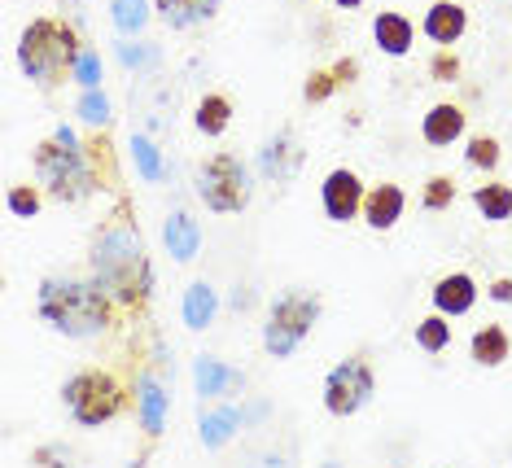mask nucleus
<instances>
[{"instance_id":"f8f14e48","label":"nucleus","mask_w":512,"mask_h":468,"mask_svg":"<svg viewBox=\"0 0 512 468\" xmlns=\"http://www.w3.org/2000/svg\"><path fill=\"white\" fill-rule=\"evenodd\" d=\"M464 127H469L464 105L438 101V105H429V114L421 119V140L425 145H434V149H447V145H456V140L464 136Z\"/></svg>"},{"instance_id":"c9c22d12","label":"nucleus","mask_w":512,"mask_h":468,"mask_svg":"<svg viewBox=\"0 0 512 468\" xmlns=\"http://www.w3.org/2000/svg\"><path fill=\"white\" fill-rule=\"evenodd\" d=\"M486 294H491V302H512V280L508 276H499L491 289H486Z\"/></svg>"},{"instance_id":"ddd939ff","label":"nucleus","mask_w":512,"mask_h":468,"mask_svg":"<svg viewBox=\"0 0 512 468\" xmlns=\"http://www.w3.org/2000/svg\"><path fill=\"white\" fill-rule=\"evenodd\" d=\"M193 381H197V394H202V399H232V394L246 390V377H241L237 368L211 359V355H202L193 364Z\"/></svg>"},{"instance_id":"a211bd4d","label":"nucleus","mask_w":512,"mask_h":468,"mask_svg":"<svg viewBox=\"0 0 512 468\" xmlns=\"http://www.w3.org/2000/svg\"><path fill=\"white\" fill-rule=\"evenodd\" d=\"M162 241H167V250L176 254L180 263H193L197 250H202V228H197V219L176 210V215L167 219V228H162Z\"/></svg>"},{"instance_id":"c756f323","label":"nucleus","mask_w":512,"mask_h":468,"mask_svg":"<svg viewBox=\"0 0 512 468\" xmlns=\"http://www.w3.org/2000/svg\"><path fill=\"white\" fill-rule=\"evenodd\" d=\"M460 75H464V66H460L456 49H438L429 57V79H434V84H456Z\"/></svg>"},{"instance_id":"f3484780","label":"nucleus","mask_w":512,"mask_h":468,"mask_svg":"<svg viewBox=\"0 0 512 468\" xmlns=\"http://www.w3.org/2000/svg\"><path fill=\"white\" fill-rule=\"evenodd\" d=\"M298 162H302V149H294V140H289V132L281 136H272L263 145V154H259V171L267 175V180H289V175L298 171Z\"/></svg>"},{"instance_id":"aec40b11","label":"nucleus","mask_w":512,"mask_h":468,"mask_svg":"<svg viewBox=\"0 0 512 468\" xmlns=\"http://www.w3.org/2000/svg\"><path fill=\"white\" fill-rule=\"evenodd\" d=\"M193 123H197V132L202 136H224L228 123H232V101L224 97V92H206V97L197 101Z\"/></svg>"},{"instance_id":"2f4dec72","label":"nucleus","mask_w":512,"mask_h":468,"mask_svg":"<svg viewBox=\"0 0 512 468\" xmlns=\"http://www.w3.org/2000/svg\"><path fill=\"white\" fill-rule=\"evenodd\" d=\"M132 154H136V167H141L145 180L158 184V180H162V158H158V149L149 145L145 136H136V140H132Z\"/></svg>"},{"instance_id":"bb28decb","label":"nucleus","mask_w":512,"mask_h":468,"mask_svg":"<svg viewBox=\"0 0 512 468\" xmlns=\"http://www.w3.org/2000/svg\"><path fill=\"white\" fill-rule=\"evenodd\" d=\"M40 206H44L40 184H14V189L5 193V210L9 215H18V219H36Z\"/></svg>"},{"instance_id":"412c9836","label":"nucleus","mask_w":512,"mask_h":468,"mask_svg":"<svg viewBox=\"0 0 512 468\" xmlns=\"http://www.w3.org/2000/svg\"><path fill=\"white\" fill-rule=\"evenodd\" d=\"M215 289L206 285V280H197V285H189V294H184V324H189L193 333H202V329H211V320H215Z\"/></svg>"},{"instance_id":"7c9ffc66","label":"nucleus","mask_w":512,"mask_h":468,"mask_svg":"<svg viewBox=\"0 0 512 468\" xmlns=\"http://www.w3.org/2000/svg\"><path fill=\"white\" fill-rule=\"evenodd\" d=\"M79 119L88 127H106L110 123V101L101 97L97 88H84V97H79Z\"/></svg>"},{"instance_id":"4be33fe9","label":"nucleus","mask_w":512,"mask_h":468,"mask_svg":"<svg viewBox=\"0 0 512 468\" xmlns=\"http://www.w3.org/2000/svg\"><path fill=\"white\" fill-rule=\"evenodd\" d=\"M219 0H158V14L171 22V27H197V22L215 18Z\"/></svg>"},{"instance_id":"4468645a","label":"nucleus","mask_w":512,"mask_h":468,"mask_svg":"<svg viewBox=\"0 0 512 468\" xmlns=\"http://www.w3.org/2000/svg\"><path fill=\"white\" fill-rule=\"evenodd\" d=\"M372 40H377L381 53L407 57L412 53V44H416V27H412V18L407 14H399V9H381V14L372 18Z\"/></svg>"},{"instance_id":"423d86ee","label":"nucleus","mask_w":512,"mask_h":468,"mask_svg":"<svg viewBox=\"0 0 512 468\" xmlns=\"http://www.w3.org/2000/svg\"><path fill=\"white\" fill-rule=\"evenodd\" d=\"M62 403L71 407V416L79 420V425L97 429V425H106V420H114L127 407V390L119 385L114 372L84 368V372H75V377L62 385Z\"/></svg>"},{"instance_id":"b1692460","label":"nucleus","mask_w":512,"mask_h":468,"mask_svg":"<svg viewBox=\"0 0 512 468\" xmlns=\"http://www.w3.org/2000/svg\"><path fill=\"white\" fill-rule=\"evenodd\" d=\"M416 346L425 350V355H442V350L451 346V315H425L421 324H416Z\"/></svg>"},{"instance_id":"e433bc0d","label":"nucleus","mask_w":512,"mask_h":468,"mask_svg":"<svg viewBox=\"0 0 512 468\" xmlns=\"http://www.w3.org/2000/svg\"><path fill=\"white\" fill-rule=\"evenodd\" d=\"M333 5H337V9H359L364 0H333Z\"/></svg>"},{"instance_id":"7ed1b4c3","label":"nucleus","mask_w":512,"mask_h":468,"mask_svg":"<svg viewBox=\"0 0 512 468\" xmlns=\"http://www.w3.org/2000/svg\"><path fill=\"white\" fill-rule=\"evenodd\" d=\"M79 57H84V44H79L75 27H66V22H57V18L27 22V31H22V40H18L22 75L40 88H53V84H62L66 75H75Z\"/></svg>"},{"instance_id":"20e7f679","label":"nucleus","mask_w":512,"mask_h":468,"mask_svg":"<svg viewBox=\"0 0 512 468\" xmlns=\"http://www.w3.org/2000/svg\"><path fill=\"white\" fill-rule=\"evenodd\" d=\"M31 158H36V175H40L44 193L62 206H75L101 189V175L88 167V154L75 145V140H57V136L40 140Z\"/></svg>"},{"instance_id":"393cba45","label":"nucleus","mask_w":512,"mask_h":468,"mask_svg":"<svg viewBox=\"0 0 512 468\" xmlns=\"http://www.w3.org/2000/svg\"><path fill=\"white\" fill-rule=\"evenodd\" d=\"M237 425H241V416L232 412V407H219V412L202 416V442H206L211 451H219L232 434H237Z\"/></svg>"},{"instance_id":"c85d7f7f","label":"nucleus","mask_w":512,"mask_h":468,"mask_svg":"<svg viewBox=\"0 0 512 468\" xmlns=\"http://www.w3.org/2000/svg\"><path fill=\"white\" fill-rule=\"evenodd\" d=\"M145 18H149V5H145V0H114V27H119L123 35L141 31Z\"/></svg>"},{"instance_id":"9b49d317","label":"nucleus","mask_w":512,"mask_h":468,"mask_svg":"<svg viewBox=\"0 0 512 468\" xmlns=\"http://www.w3.org/2000/svg\"><path fill=\"white\" fill-rule=\"evenodd\" d=\"M421 31L438 44V49H451V44H460V35L469 31V9H464L460 0H434V5L425 9Z\"/></svg>"},{"instance_id":"6e6552de","label":"nucleus","mask_w":512,"mask_h":468,"mask_svg":"<svg viewBox=\"0 0 512 468\" xmlns=\"http://www.w3.org/2000/svg\"><path fill=\"white\" fill-rule=\"evenodd\" d=\"M372 394H377V372H372L368 355H346L342 364L324 377V407H329V416H337V420L355 416Z\"/></svg>"},{"instance_id":"72a5a7b5","label":"nucleus","mask_w":512,"mask_h":468,"mask_svg":"<svg viewBox=\"0 0 512 468\" xmlns=\"http://www.w3.org/2000/svg\"><path fill=\"white\" fill-rule=\"evenodd\" d=\"M75 75H79V84H84V88H97L101 84V57L92 53V49H84V57H79V66H75Z\"/></svg>"},{"instance_id":"dca6fc26","label":"nucleus","mask_w":512,"mask_h":468,"mask_svg":"<svg viewBox=\"0 0 512 468\" xmlns=\"http://www.w3.org/2000/svg\"><path fill=\"white\" fill-rule=\"evenodd\" d=\"M469 355H473L477 368H499V364H508V355H512L508 329H504V324H482V329L473 333V342H469Z\"/></svg>"},{"instance_id":"9d476101","label":"nucleus","mask_w":512,"mask_h":468,"mask_svg":"<svg viewBox=\"0 0 512 468\" xmlns=\"http://www.w3.org/2000/svg\"><path fill=\"white\" fill-rule=\"evenodd\" d=\"M403 210H407V193L394 180H381L364 193V224L372 232H390L403 219Z\"/></svg>"},{"instance_id":"f03ea898","label":"nucleus","mask_w":512,"mask_h":468,"mask_svg":"<svg viewBox=\"0 0 512 468\" xmlns=\"http://www.w3.org/2000/svg\"><path fill=\"white\" fill-rule=\"evenodd\" d=\"M40 315L66 337H101L114 324V298L97 280L49 276L40 285Z\"/></svg>"},{"instance_id":"6ab92c4d","label":"nucleus","mask_w":512,"mask_h":468,"mask_svg":"<svg viewBox=\"0 0 512 468\" xmlns=\"http://www.w3.org/2000/svg\"><path fill=\"white\" fill-rule=\"evenodd\" d=\"M473 206H477V215H482L486 224H504V219H512V184L482 180L473 189Z\"/></svg>"},{"instance_id":"0eeeda50","label":"nucleus","mask_w":512,"mask_h":468,"mask_svg":"<svg viewBox=\"0 0 512 468\" xmlns=\"http://www.w3.org/2000/svg\"><path fill=\"white\" fill-rule=\"evenodd\" d=\"M250 193H254L250 167L237 154H228V149H219V154H211L197 167V197L215 215H241L250 206Z\"/></svg>"},{"instance_id":"cd10ccee","label":"nucleus","mask_w":512,"mask_h":468,"mask_svg":"<svg viewBox=\"0 0 512 468\" xmlns=\"http://www.w3.org/2000/svg\"><path fill=\"white\" fill-rule=\"evenodd\" d=\"M460 197V189H456V180H451V175H429L425 180V193H421V206L425 210H451V202H456Z\"/></svg>"},{"instance_id":"5701e85b","label":"nucleus","mask_w":512,"mask_h":468,"mask_svg":"<svg viewBox=\"0 0 512 468\" xmlns=\"http://www.w3.org/2000/svg\"><path fill=\"white\" fill-rule=\"evenodd\" d=\"M136 403H141V429L149 438H158L162 434V420H167V394H162V385L154 377H145Z\"/></svg>"},{"instance_id":"473e14b6","label":"nucleus","mask_w":512,"mask_h":468,"mask_svg":"<svg viewBox=\"0 0 512 468\" xmlns=\"http://www.w3.org/2000/svg\"><path fill=\"white\" fill-rule=\"evenodd\" d=\"M337 92V79H333V70H311L307 75V84H302V97H307L311 105H324Z\"/></svg>"},{"instance_id":"a878e982","label":"nucleus","mask_w":512,"mask_h":468,"mask_svg":"<svg viewBox=\"0 0 512 468\" xmlns=\"http://www.w3.org/2000/svg\"><path fill=\"white\" fill-rule=\"evenodd\" d=\"M499 158H504V145H499V136H469V149H464V162H469L473 171H495Z\"/></svg>"},{"instance_id":"f257e3e1","label":"nucleus","mask_w":512,"mask_h":468,"mask_svg":"<svg viewBox=\"0 0 512 468\" xmlns=\"http://www.w3.org/2000/svg\"><path fill=\"white\" fill-rule=\"evenodd\" d=\"M92 280L127 311H141L149 302V263L127 224H110L92 245Z\"/></svg>"},{"instance_id":"1a4fd4ad","label":"nucleus","mask_w":512,"mask_h":468,"mask_svg":"<svg viewBox=\"0 0 512 468\" xmlns=\"http://www.w3.org/2000/svg\"><path fill=\"white\" fill-rule=\"evenodd\" d=\"M364 180L351 171V167H333L320 184V202H324V215L333 224H351V219L364 215Z\"/></svg>"},{"instance_id":"39448f33","label":"nucleus","mask_w":512,"mask_h":468,"mask_svg":"<svg viewBox=\"0 0 512 468\" xmlns=\"http://www.w3.org/2000/svg\"><path fill=\"white\" fill-rule=\"evenodd\" d=\"M320 315H324L320 294H311V289H285V294L272 302V311H267L263 350L272 359H289L311 337V329L320 324Z\"/></svg>"},{"instance_id":"2eb2a0df","label":"nucleus","mask_w":512,"mask_h":468,"mask_svg":"<svg viewBox=\"0 0 512 468\" xmlns=\"http://www.w3.org/2000/svg\"><path fill=\"white\" fill-rule=\"evenodd\" d=\"M473 302H477V280L469 272H447L434 280V311L456 320V315L473 311Z\"/></svg>"},{"instance_id":"f704fd0d","label":"nucleus","mask_w":512,"mask_h":468,"mask_svg":"<svg viewBox=\"0 0 512 468\" xmlns=\"http://www.w3.org/2000/svg\"><path fill=\"white\" fill-rule=\"evenodd\" d=\"M329 70H333L337 88H351V84H359V57H337V62H333Z\"/></svg>"}]
</instances>
